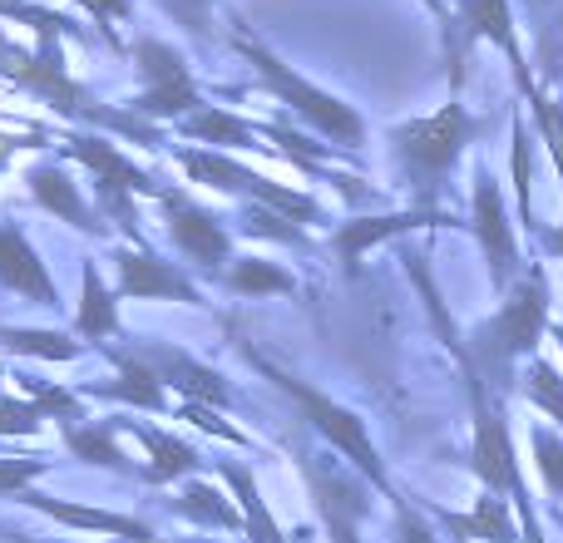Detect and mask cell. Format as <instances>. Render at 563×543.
<instances>
[{
  "label": "cell",
  "mask_w": 563,
  "mask_h": 543,
  "mask_svg": "<svg viewBox=\"0 0 563 543\" xmlns=\"http://www.w3.org/2000/svg\"><path fill=\"white\" fill-rule=\"evenodd\" d=\"M35 475H45V459H0V495L20 499Z\"/></svg>",
  "instance_id": "obj_39"
},
{
  "label": "cell",
  "mask_w": 563,
  "mask_h": 543,
  "mask_svg": "<svg viewBox=\"0 0 563 543\" xmlns=\"http://www.w3.org/2000/svg\"><path fill=\"white\" fill-rule=\"evenodd\" d=\"M525 396L534 400L544 415H554L559 425H563V376L549 361H529V370H525Z\"/></svg>",
  "instance_id": "obj_31"
},
{
  "label": "cell",
  "mask_w": 563,
  "mask_h": 543,
  "mask_svg": "<svg viewBox=\"0 0 563 543\" xmlns=\"http://www.w3.org/2000/svg\"><path fill=\"white\" fill-rule=\"evenodd\" d=\"M544 247H549V253H554V257H563V223L554 228V233H549L544 237Z\"/></svg>",
  "instance_id": "obj_43"
},
{
  "label": "cell",
  "mask_w": 563,
  "mask_h": 543,
  "mask_svg": "<svg viewBox=\"0 0 563 543\" xmlns=\"http://www.w3.org/2000/svg\"><path fill=\"white\" fill-rule=\"evenodd\" d=\"M529 104H534V119H539V134H544L549 154H554V168L563 174V99L554 89L534 85V95H529Z\"/></svg>",
  "instance_id": "obj_32"
},
{
  "label": "cell",
  "mask_w": 563,
  "mask_h": 543,
  "mask_svg": "<svg viewBox=\"0 0 563 543\" xmlns=\"http://www.w3.org/2000/svg\"><path fill=\"white\" fill-rule=\"evenodd\" d=\"M20 505L40 509V514L59 519V524H69V529H95V534H119V539H134V543H154V529H148L144 519H124V514H104V509L65 505V499L35 495V489H25V495H20Z\"/></svg>",
  "instance_id": "obj_18"
},
{
  "label": "cell",
  "mask_w": 563,
  "mask_h": 543,
  "mask_svg": "<svg viewBox=\"0 0 563 543\" xmlns=\"http://www.w3.org/2000/svg\"><path fill=\"white\" fill-rule=\"evenodd\" d=\"M69 154H75V164H85L89 174H95V184H114V188H129V193H164V184H154V178L144 174V168H134L124 154H119L109 138H95V134H85V138H75L69 144Z\"/></svg>",
  "instance_id": "obj_17"
},
{
  "label": "cell",
  "mask_w": 563,
  "mask_h": 543,
  "mask_svg": "<svg viewBox=\"0 0 563 543\" xmlns=\"http://www.w3.org/2000/svg\"><path fill=\"white\" fill-rule=\"evenodd\" d=\"M75 326L85 341L119 336V301H114V291L104 287V277H99V263H85V297H79Z\"/></svg>",
  "instance_id": "obj_23"
},
{
  "label": "cell",
  "mask_w": 563,
  "mask_h": 543,
  "mask_svg": "<svg viewBox=\"0 0 563 543\" xmlns=\"http://www.w3.org/2000/svg\"><path fill=\"white\" fill-rule=\"evenodd\" d=\"M228 287H233L238 297H273V291H291L297 281H291V272H282L277 263L243 257V263H233V272H228Z\"/></svg>",
  "instance_id": "obj_29"
},
{
  "label": "cell",
  "mask_w": 563,
  "mask_h": 543,
  "mask_svg": "<svg viewBox=\"0 0 563 543\" xmlns=\"http://www.w3.org/2000/svg\"><path fill=\"white\" fill-rule=\"evenodd\" d=\"M475 138H479V119L470 114L460 99L440 104L435 114H420V119H410V124L390 129V144H396L400 164H406L410 184L420 188V198H430L445 184L450 168L460 164V154H465Z\"/></svg>",
  "instance_id": "obj_3"
},
{
  "label": "cell",
  "mask_w": 563,
  "mask_h": 543,
  "mask_svg": "<svg viewBox=\"0 0 563 543\" xmlns=\"http://www.w3.org/2000/svg\"><path fill=\"white\" fill-rule=\"evenodd\" d=\"M213 5H218V0H158V10H164V15L174 20L184 35H194L198 45H208V40H213Z\"/></svg>",
  "instance_id": "obj_33"
},
{
  "label": "cell",
  "mask_w": 563,
  "mask_h": 543,
  "mask_svg": "<svg viewBox=\"0 0 563 543\" xmlns=\"http://www.w3.org/2000/svg\"><path fill=\"white\" fill-rule=\"evenodd\" d=\"M223 479L233 485L238 505H243V529H247V539H253V543H287V539H282V529H277V519L267 514L263 495H257L253 469H247V465H233V459H223Z\"/></svg>",
  "instance_id": "obj_24"
},
{
  "label": "cell",
  "mask_w": 563,
  "mask_h": 543,
  "mask_svg": "<svg viewBox=\"0 0 563 543\" xmlns=\"http://www.w3.org/2000/svg\"><path fill=\"white\" fill-rule=\"evenodd\" d=\"M544 326H549V287H544V272H529V277H519L505 291V307L470 331V351H475L479 366L509 370L515 361H525L539 346Z\"/></svg>",
  "instance_id": "obj_4"
},
{
  "label": "cell",
  "mask_w": 563,
  "mask_h": 543,
  "mask_svg": "<svg viewBox=\"0 0 563 543\" xmlns=\"http://www.w3.org/2000/svg\"><path fill=\"white\" fill-rule=\"evenodd\" d=\"M470 465H475L485 495L529 499L525 475H519V459H515V445H509L505 415H499V406L485 400V380L479 376H475V450H470Z\"/></svg>",
  "instance_id": "obj_9"
},
{
  "label": "cell",
  "mask_w": 563,
  "mask_h": 543,
  "mask_svg": "<svg viewBox=\"0 0 563 543\" xmlns=\"http://www.w3.org/2000/svg\"><path fill=\"white\" fill-rule=\"evenodd\" d=\"M515 184H519V218L525 228H539V213H534V164H529V134H525V119H515Z\"/></svg>",
  "instance_id": "obj_34"
},
{
  "label": "cell",
  "mask_w": 563,
  "mask_h": 543,
  "mask_svg": "<svg viewBox=\"0 0 563 543\" xmlns=\"http://www.w3.org/2000/svg\"><path fill=\"white\" fill-rule=\"evenodd\" d=\"M40 420H45V415H40L30 400H15V396H5V390H0V435H35Z\"/></svg>",
  "instance_id": "obj_38"
},
{
  "label": "cell",
  "mask_w": 563,
  "mask_h": 543,
  "mask_svg": "<svg viewBox=\"0 0 563 543\" xmlns=\"http://www.w3.org/2000/svg\"><path fill=\"white\" fill-rule=\"evenodd\" d=\"M440 223H455V218L435 213V208H410V213H390V218H356V223H346L336 233V253H341V263L356 272L366 247L386 243V237H400V233H416V228H440Z\"/></svg>",
  "instance_id": "obj_16"
},
{
  "label": "cell",
  "mask_w": 563,
  "mask_h": 543,
  "mask_svg": "<svg viewBox=\"0 0 563 543\" xmlns=\"http://www.w3.org/2000/svg\"><path fill=\"white\" fill-rule=\"evenodd\" d=\"M233 49L257 69V79L273 89V95L291 109V114H301L311 129H321L331 144H341V148H361V144H366V124H361L356 109L341 104V99L327 95V89H317L311 79H301L282 55H273L267 45H257V40L243 35V30L233 35Z\"/></svg>",
  "instance_id": "obj_2"
},
{
  "label": "cell",
  "mask_w": 563,
  "mask_h": 543,
  "mask_svg": "<svg viewBox=\"0 0 563 543\" xmlns=\"http://www.w3.org/2000/svg\"><path fill=\"white\" fill-rule=\"evenodd\" d=\"M0 287L30 297L35 307H59L55 281H49V272H45V263H40V253L25 243V233H20L15 223H0Z\"/></svg>",
  "instance_id": "obj_14"
},
{
  "label": "cell",
  "mask_w": 563,
  "mask_h": 543,
  "mask_svg": "<svg viewBox=\"0 0 563 543\" xmlns=\"http://www.w3.org/2000/svg\"><path fill=\"white\" fill-rule=\"evenodd\" d=\"M475 40H489L495 49H505L519 95H534V75H529L525 49H519L515 0H460V10L445 20V45H455V59H460V49L475 45Z\"/></svg>",
  "instance_id": "obj_7"
},
{
  "label": "cell",
  "mask_w": 563,
  "mask_h": 543,
  "mask_svg": "<svg viewBox=\"0 0 563 543\" xmlns=\"http://www.w3.org/2000/svg\"><path fill=\"white\" fill-rule=\"evenodd\" d=\"M158 203H164V218H168L174 243L184 247V253L194 257L203 272H223V263L233 257V237H228V228L213 223V213H203V208H198L194 198H184L178 188H164Z\"/></svg>",
  "instance_id": "obj_11"
},
{
  "label": "cell",
  "mask_w": 563,
  "mask_h": 543,
  "mask_svg": "<svg viewBox=\"0 0 563 543\" xmlns=\"http://www.w3.org/2000/svg\"><path fill=\"white\" fill-rule=\"evenodd\" d=\"M134 351L164 376V386H178L188 400H198V406H228V400H233L228 386H223V376H218L213 366L188 361L178 346H164V341H134Z\"/></svg>",
  "instance_id": "obj_13"
},
{
  "label": "cell",
  "mask_w": 563,
  "mask_h": 543,
  "mask_svg": "<svg viewBox=\"0 0 563 543\" xmlns=\"http://www.w3.org/2000/svg\"><path fill=\"white\" fill-rule=\"evenodd\" d=\"M400 543H435V534H430V524L420 514H410L406 505H400Z\"/></svg>",
  "instance_id": "obj_41"
},
{
  "label": "cell",
  "mask_w": 563,
  "mask_h": 543,
  "mask_svg": "<svg viewBox=\"0 0 563 543\" xmlns=\"http://www.w3.org/2000/svg\"><path fill=\"white\" fill-rule=\"evenodd\" d=\"M178 514L194 519V524H208V529H228V534H238V529H243L238 509L228 505L213 485H188L184 495H178Z\"/></svg>",
  "instance_id": "obj_26"
},
{
  "label": "cell",
  "mask_w": 563,
  "mask_h": 543,
  "mask_svg": "<svg viewBox=\"0 0 563 543\" xmlns=\"http://www.w3.org/2000/svg\"><path fill=\"white\" fill-rule=\"evenodd\" d=\"M178 164H184V174L194 178V184H208V188H218V193H238V198H253L257 178H263V174H253V168L233 164L228 154H213V148H184Z\"/></svg>",
  "instance_id": "obj_21"
},
{
  "label": "cell",
  "mask_w": 563,
  "mask_h": 543,
  "mask_svg": "<svg viewBox=\"0 0 563 543\" xmlns=\"http://www.w3.org/2000/svg\"><path fill=\"white\" fill-rule=\"evenodd\" d=\"M134 435L144 440L148 455H154V465H148V479H154V485H168V479L194 475L198 469V450L184 445V440L164 435V430H148V425H134Z\"/></svg>",
  "instance_id": "obj_25"
},
{
  "label": "cell",
  "mask_w": 563,
  "mask_h": 543,
  "mask_svg": "<svg viewBox=\"0 0 563 543\" xmlns=\"http://www.w3.org/2000/svg\"><path fill=\"white\" fill-rule=\"evenodd\" d=\"M554 519H559V529H563V509H559V514H554Z\"/></svg>",
  "instance_id": "obj_45"
},
{
  "label": "cell",
  "mask_w": 563,
  "mask_h": 543,
  "mask_svg": "<svg viewBox=\"0 0 563 543\" xmlns=\"http://www.w3.org/2000/svg\"><path fill=\"white\" fill-rule=\"evenodd\" d=\"M79 5L89 10V20H95V25H99V30H104V35H109V45L119 49L114 20H129V10H134V5H129V0H79Z\"/></svg>",
  "instance_id": "obj_40"
},
{
  "label": "cell",
  "mask_w": 563,
  "mask_h": 543,
  "mask_svg": "<svg viewBox=\"0 0 563 543\" xmlns=\"http://www.w3.org/2000/svg\"><path fill=\"white\" fill-rule=\"evenodd\" d=\"M247 361H253L257 370H263L267 380H277L282 390H287L291 400L301 406V415L311 420V425L321 430V435L331 440V450H341V455L356 465V475L366 479L371 489H380V495H390V479H386V465H380V455H376V445H371V435H366V420L356 415V410H346V406H336L331 396H321L317 386H307V380H297V376H287L282 366H273L267 356H257V351H247Z\"/></svg>",
  "instance_id": "obj_5"
},
{
  "label": "cell",
  "mask_w": 563,
  "mask_h": 543,
  "mask_svg": "<svg viewBox=\"0 0 563 543\" xmlns=\"http://www.w3.org/2000/svg\"><path fill=\"white\" fill-rule=\"evenodd\" d=\"M420 5H426L435 20H450V0H420Z\"/></svg>",
  "instance_id": "obj_42"
},
{
  "label": "cell",
  "mask_w": 563,
  "mask_h": 543,
  "mask_svg": "<svg viewBox=\"0 0 563 543\" xmlns=\"http://www.w3.org/2000/svg\"><path fill=\"white\" fill-rule=\"evenodd\" d=\"M435 519L455 539H465V543L470 539H475V543H519L515 539V524H509V505L499 495H479L470 514H450V509H440Z\"/></svg>",
  "instance_id": "obj_20"
},
{
  "label": "cell",
  "mask_w": 563,
  "mask_h": 543,
  "mask_svg": "<svg viewBox=\"0 0 563 543\" xmlns=\"http://www.w3.org/2000/svg\"><path fill=\"white\" fill-rule=\"evenodd\" d=\"M178 129H184L194 144H223V148H253L257 144V129L243 124V119H233L228 109H218V104L194 109L188 119H178Z\"/></svg>",
  "instance_id": "obj_22"
},
{
  "label": "cell",
  "mask_w": 563,
  "mask_h": 543,
  "mask_svg": "<svg viewBox=\"0 0 563 543\" xmlns=\"http://www.w3.org/2000/svg\"><path fill=\"white\" fill-rule=\"evenodd\" d=\"M0 15L5 20H20V25H30L35 35H55V40H85V30H79L75 15H65V10H49V5H35V0H0Z\"/></svg>",
  "instance_id": "obj_27"
},
{
  "label": "cell",
  "mask_w": 563,
  "mask_h": 543,
  "mask_svg": "<svg viewBox=\"0 0 563 543\" xmlns=\"http://www.w3.org/2000/svg\"><path fill=\"white\" fill-rule=\"evenodd\" d=\"M114 267H119V297L188 301V307H203V291L194 287V277H184L174 263L154 257L148 247H124V253H114Z\"/></svg>",
  "instance_id": "obj_12"
},
{
  "label": "cell",
  "mask_w": 563,
  "mask_h": 543,
  "mask_svg": "<svg viewBox=\"0 0 563 543\" xmlns=\"http://www.w3.org/2000/svg\"><path fill=\"white\" fill-rule=\"evenodd\" d=\"M243 228H247L253 237H273V243H301V228L291 223V218L273 213V208H263V203H247Z\"/></svg>",
  "instance_id": "obj_36"
},
{
  "label": "cell",
  "mask_w": 563,
  "mask_h": 543,
  "mask_svg": "<svg viewBox=\"0 0 563 543\" xmlns=\"http://www.w3.org/2000/svg\"><path fill=\"white\" fill-rule=\"evenodd\" d=\"M30 198H35L45 213H55L59 223L79 228V233H89V237H104V218H99L95 208L85 203V193H79L75 178H69L59 164L30 168Z\"/></svg>",
  "instance_id": "obj_15"
},
{
  "label": "cell",
  "mask_w": 563,
  "mask_h": 543,
  "mask_svg": "<svg viewBox=\"0 0 563 543\" xmlns=\"http://www.w3.org/2000/svg\"><path fill=\"white\" fill-rule=\"evenodd\" d=\"M470 223H475V237L485 247V267H489V287L505 297L515 287L519 272V247H515V228H509V208H505V188L495 184L489 168L475 174V208H470Z\"/></svg>",
  "instance_id": "obj_10"
},
{
  "label": "cell",
  "mask_w": 563,
  "mask_h": 543,
  "mask_svg": "<svg viewBox=\"0 0 563 543\" xmlns=\"http://www.w3.org/2000/svg\"><path fill=\"white\" fill-rule=\"evenodd\" d=\"M129 55H134L139 75H144V95L134 99V114L139 119H188L194 109H203V95H198L194 85V69H188V59L178 55L168 40H154V35H139L134 45H129Z\"/></svg>",
  "instance_id": "obj_6"
},
{
  "label": "cell",
  "mask_w": 563,
  "mask_h": 543,
  "mask_svg": "<svg viewBox=\"0 0 563 543\" xmlns=\"http://www.w3.org/2000/svg\"><path fill=\"white\" fill-rule=\"evenodd\" d=\"M534 465H539V475H544V485L554 489V495H563V440L554 435V430H544V425H534Z\"/></svg>",
  "instance_id": "obj_37"
},
{
  "label": "cell",
  "mask_w": 563,
  "mask_h": 543,
  "mask_svg": "<svg viewBox=\"0 0 563 543\" xmlns=\"http://www.w3.org/2000/svg\"><path fill=\"white\" fill-rule=\"evenodd\" d=\"M25 396H30V406H35L40 415L69 420V425H79V420H85V410H79V400L69 396V390L49 386V380H25Z\"/></svg>",
  "instance_id": "obj_35"
},
{
  "label": "cell",
  "mask_w": 563,
  "mask_h": 543,
  "mask_svg": "<svg viewBox=\"0 0 563 543\" xmlns=\"http://www.w3.org/2000/svg\"><path fill=\"white\" fill-rule=\"evenodd\" d=\"M0 75L15 79L20 89H30V95L45 99V104H55L65 119H85V124L114 129V134L134 138V144H158V129L148 124V119H139L134 109H104L89 89H79L75 79H69L55 35H40L35 49H20L0 35Z\"/></svg>",
  "instance_id": "obj_1"
},
{
  "label": "cell",
  "mask_w": 563,
  "mask_h": 543,
  "mask_svg": "<svg viewBox=\"0 0 563 543\" xmlns=\"http://www.w3.org/2000/svg\"><path fill=\"white\" fill-rule=\"evenodd\" d=\"M0 346L5 351H20V356H45V361H69L75 356V341L59 336V331H0Z\"/></svg>",
  "instance_id": "obj_30"
},
{
  "label": "cell",
  "mask_w": 563,
  "mask_h": 543,
  "mask_svg": "<svg viewBox=\"0 0 563 543\" xmlns=\"http://www.w3.org/2000/svg\"><path fill=\"white\" fill-rule=\"evenodd\" d=\"M307 469V485H311V499L321 509V524H327L331 543H361V519L371 514V495L361 479H351L336 459H301Z\"/></svg>",
  "instance_id": "obj_8"
},
{
  "label": "cell",
  "mask_w": 563,
  "mask_h": 543,
  "mask_svg": "<svg viewBox=\"0 0 563 543\" xmlns=\"http://www.w3.org/2000/svg\"><path fill=\"white\" fill-rule=\"evenodd\" d=\"M184 543H213V539H184Z\"/></svg>",
  "instance_id": "obj_44"
},
{
  "label": "cell",
  "mask_w": 563,
  "mask_h": 543,
  "mask_svg": "<svg viewBox=\"0 0 563 543\" xmlns=\"http://www.w3.org/2000/svg\"><path fill=\"white\" fill-rule=\"evenodd\" d=\"M119 366V380H99L89 386V396H109V400H129V406H144V410H164V376L139 356L134 346H119L109 351Z\"/></svg>",
  "instance_id": "obj_19"
},
{
  "label": "cell",
  "mask_w": 563,
  "mask_h": 543,
  "mask_svg": "<svg viewBox=\"0 0 563 543\" xmlns=\"http://www.w3.org/2000/svg\"><path fill=\"white\" fill-rule=\"evenodd\" d=\"M65 445L99 469H129L124 450L114 445V425H65Z\"/></svg>",
  "instance_id": "obj_28"
}]
</instances>
